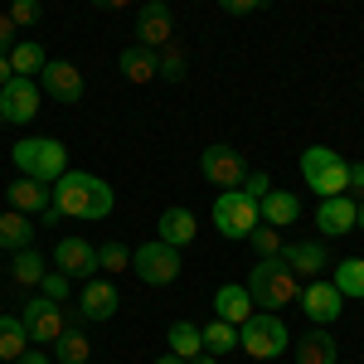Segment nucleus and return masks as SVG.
<instances>
[{
	"label": "nucleus",
	"mask_w": 364,
	"mask_h": 364,
	"mask_svg": "<svg viewBox=\"0 0 364 364\" xmlns=\"http://www.w3.org/2000/svg\"><path fill=\"white\" fill-rule=\"evenodd\" d=\"M54 209L63 219H107L117 209V195L102 175H87V170H63L54 185Z\"/></svg>",
	"instance_id": "nucleus-1"
},
{
	"label": "nucleus",
	"mask_w": 364,
	"mask_h": 364,
	"mask_svg": "<svg viewBox=\"0 0 364 364\" xmlns=\"http://www.w3.org/2000/svg\"><path fill=\"white\" fill-rule=\"evenodd\" d=\"M243 287H248V296H252V306H257V311H282V306H291V301H296L301 277H296L282 257H257Z\"/></svg>",
	"instance_id": "nucleus-2"
},
{
	"label": "nucleus",
	"mask_w": 364,
	"mask_h": 364,
	"mask_svg": "<svg viewBox=\"0 0 364 364\" xmlns=\"http://www.w3.org/2000/svg\"><path fill=\"white\" fill-rule=\"evenodd\" d=\"M10 161H15V170H20V175L39 180V185H54L58 175L68 170V146H63V141H54V136H25V141H15Z\"/></svg>",
	"instance_id": "nucleus-3"
},
{
	"label": "nucleus",
	"mask_w": 364,
	"mask_h": 364,
	"mask_svg": "<svg viewBox=\"0 0 364 364\" xmlns=\"http://www.w3.org/2000/svg\"><path fill=\"white\" fill-rule=\"evenodd\" d=\"M238 350H248L252 360H277L282 350H291V331H287L282 311H252L238 326Z\"/></svg>",
	"instance_id": "nucleus-4"
},
{
	"label": "nucleus",
	"mask_w": 364,
	"mask_h": 364,
	"mask_svg": "<svg viewBox=\"0 0 364 364\" xmlns=\"http://www.w3.org/2000/svg\"><path fill=\"white\" fill-rule=\"evenodd\" d=\"M180 267H185V262H180V248H170L161 238L132 248V272H136L146 287H170V282L180 277Z\"/></svg>",
	"instance_id": "nucleus-5"
},
{
	"label": "nucleus",
	"mask_w": 364,
	"mask_h": 364,
	"mask_svg": "<svg viewBox=\"0 0 364 364\" xmlns=\"http://www.w3.org/2000/svg\"><path fill=\"white\" fill-rule=\"evenodd\" d=\"M257 224H262V219H257V199H248L243 190H224V195L214 199V228L224 233L228 243H233V238L248 243V233Z\"/></svg>",
	"instance_id": "nucleus-6"
},
{
	"label": "nucleus",
	"mask_w": 364,
	"mask_h": 364,
	"mask_svg": "<svg viewBox=\"0 0 364 364\" xmlns=\"http://www.w3.org/2000/svg\"><path fill=\"white\" fill-rule=\"evenodd\" d=\"M199 175H204L209 185L238 190V185H243V175H248V161H243V151H238V146H204V156H199Z\"/></svg>",
	"instance_id": "nucleus-7"
},
{
	"label": "nucleus",
	"mask_w": 364,
	"mask_h": 364,
	"mask_svg": "<svg viewBox=\"0 0 364 364\" xmlns=\"http://www.w3.org/2000/svg\"><path fill=\"white\" fill-rule=\"evenodd\" d=\"M296 306L306 311V321H311V326H336V321H340V311H345V296L336 291V282L311 277L306 287L296 291Z\"/></svg>",
	"instance_id": "nucleus-8"
},
{
	"label": "nucleus",
	"mask_w": 364,
	"mask_h": 364,
	"mask_svg": "<svg viewBox=\"0 0 364 364\" xmlns=\"http://www.w3.org/2000/svg\"><path fill=\"white\" fill-rule=\"evenodd\" d=\"M34 112H39V83L34 78H10L0 87V122L25 127V122H34Z\"/></svg>",
	"instance_id": "nucleus-9"
},
{
	"label": "nucleus",
	"mask_w": 364,
	"mask_h": 364,
	"mask_svg": "<svg viewBox=\"0 0 364 364\" xmlns=\"http://www.w3.org/2000/svg\"><path fill=\"white\" fill-rule=\"evenodd\" d=\"M39 87L54 97V102H63V107H73L78 97H83V73H78V63H68V58H49L44 63V73H39Z\"/></svg>",
	"instance_id": "nucleus-10"
},
{
	"label": "nucleus",
	"mask_w": 364,
	"mask_h": 364,
	"mask_svg": "<svg viewBox=\"0 0 364 364\" xmlns=\"http://www.w3.org/2000/svg\"><path fill=\"white\" fill-rule=\"evenodd\" d=\"M20 321H25V331H29V340H34V345H54L58 331H63V301L34 296V301H25Z\"/></svg>",
	"instance_id": "nucleus-11"
},
{
	"label": "nucleus",
	"mask_w": 364,
	"mask_h": 364,
	"mask_svg": "<svg viewBox=\"0 0 364 364\" xmlns=\"http://www.w3.org/2000/svg\"><path fill=\"white\" fill-rule=\"evenodd\" d=\"M54 267L63 272L68 282H87L97 277V248L87 243V238H58L54 248Z\"/></svg>",
	"instance_id": "nucleus-12"
},
{
	"label": "nucleus",
	"mask_w": 364,
	"mask_h": 364,
	"mask_svg": "<svg viewBox=\"0 0 364 364\" xmlns=\"http://www.w3.org/2000/svg\"><path fill=\"white\" fill-rule=\"evenodd\" d=\"M117 306H122L117 282H107V277H87L83 282V291H78V316H83V321H112Z\"/></svg>",
	"instance_id": "nucleus-13"
},
{
	"label": "nucleus",
	"mask_w": 364,
	"mask_h": 364,
	"mask_svg": "<svg viewBox=\"0 0 364 364\" xmlns=\"http://www.w3.org/2000/svg\"><path fill=\"white\" fill-rule=\"evenodd\" d=\"M170 29H175V20H170L166 0H141V10H136V44L141 49L170 44Z\"/></svg>",
	"instance_id": "nucleus-14"
},
{
	"label": "nucleus",
	"mask_w": 364,
	"mask_h": 364,
	"mask_svg": "<svg viewBox=\"0 0 364 364\" xmlns=\"http://www.w3.org/2000/svg\"><path fill=\"white\" fill-rule=\"evenodd\" d=\"M277 257L287 262V267H291V272H296V277H306V282H311V277H321V272L336 262L326 243H287Z\"/></svg>",
	"instance_id": "nucleus-15"
},
{
	"label": "nucleus",
	"mask_w": 364,
	"mask_h": 364,
	"mask_svg": "<svg viewBox=\"0 0 364 364\" xmlns=\"http://www.w3.org/2000/svg\"><path fill=\"white\" fill-rule=\"evenodd\" d=\"M5 199H10V209H20V214H29V219H39V214L54 204V190L39 185V180H29V175H20V180L5 185Z\"/></svg>",
	"instance_id": "nucleus-16"
},
{
	"label": "nucleus",
	"mask_w": 364,
	"mask_h": 364,
	"mask_svg": "<svg viewBox=\"0 0 364 364\" xmlns=\"http://www.w3.org/2000/svg\"><path fill=\"white\" fill-rule=\"evenodd\" d=\"M291 350H296V364H340V340L326 326H311L301 340H291Z\"/></svg>",
	"instance_id": "nucleus-17"
},
{
	"label": "nucleus",
	"mask_w": 364,
	"mask_h": 364,
	"mask_svg": "<svg viewBox=\"0 0 364 364\" xmlns=\"http://www.w3.org/2000/svg\"><path fill=\"white\" fill-rule=\"evenodd\" d=\"M209 306H214V321H228V326H243L252 311H257V306H252V296H248V287H238V282H224V287L214 291Z\"/></svg>",
	"instance_id": "nucleus-18"
},
{
	"label": "nucleus",
	"mask_w": 364,
	"mask_h": 364,
	"mask_svg": "<svg viewBox=\"0 0 364 364\" xmlns=\"http://www.w3.org/2000/svg\"><path fill=\"white\" fill-rule=\"evenodd\" d=\"M257 219L272 228H287L301 219V199L291 195V190H267V195L257 199Z\"/></svg>",
	"instance_id": "nucleus-19"
},
{
	"label": "nucleus",
	"mask_w": 364,
	"mask_h": 364,
	"mask_svg": "<svg viewBox=\"0 0 364 364\" xmlns=\"http://www.w3.org/2000/svg\"><path fill=\"white\" fill-rule=\"evenodd\" d=\"M195 233H199L195 214H190V209H180V204H170L166 214L156 219V238H161V243H170V248H185V243H195Z\"/></svg>",
	"instance_id": "nucleus-20"
},
{
	"label": "nucleus",
	"mask_w": 364,
	"mask_h": 364,
	"mask_svg": "<svg viewBox=\"0 0 364 364\" xmlns=\"http://www.w3.org/2000/svg\"><path fill=\"white\" fill-rule=\"evenodd\" d=\"M316 228H321L326 238H340V233H350V228H355V199H350V195L321 199V209H316Z\"/></svg>",
	"instance_id": "nucleus-21"
},
{
	"label": "nucleus",
	"mask_w": 364,
	"mask_h": 364,
	"mask_svg": "<svg viewBox=\"0 0 364 364\" xmlns=\"http://www.w3.org/2000/svg\"><path fill=\"white\" fill-rule=\"evenodd\" d=\"M34 219H29V214H20V209H5V214H0V248L5 252H20V248H29V243H34Z\"/></svg>",
	"instance_id": "nucleus-22"
},
{
	"label": "nucleus",
	"mask_w": 364,
	"mask_h": 364,
	"mask_svg": "<svg viewBox=\"0 0 364 364\" xmlns=\"http://www.w3.org/2000/svg\"><path fill=\"white\" fill-rule=\"evenodd\" d=\"M117 68H122V78H127V83H156V49L132 44V49H122V54H117Z\"/></svg>",
	"instance_id": "nucleus-23"
},
{
	"label": "nucleus",
	"mask_w": 364,
	"mask_h": 364,
	"mask_svg": "<svg viewBox=\"0 0 364 364\" xmlns=\"http://www.w3.org/2000/svg\"><path fill=\"white\" fill-rule=\"evenodd\" d=\"M331 282H336V291L345 301H364V257H336Z\"/></svg>",
	"instance_id": "nucleus-24"
},
{
	"label": "nucleus",
	"mask_w": 364,
	"mask_h": 364,
	"mask_svg": "<svg viewBox=\"0 0 364 364\" xmlns=\"http://www.w3.org/2000/svg\"><path fill=\"white\" fill-rule=\"evenodd\" d=\"M29 350V331L20 316H5L0 311V364H15L20 355Z\"/></svg>",
	"instance_id": "nucleus-25"
},
{
	"label": "nucleus",
	"mask_w": 364,
	"mask_h": 364,
	"mask_svg": "<svg viewBox=\"0 0 364 364\" xmlns=\"http://www.w3.org/2000/svg\"><path fill=\"white\" fill-rule=\"evenodd\" d=\"M49 350H54V360H58V364H87V355H92V340H87L78 326H63V331H58V340L49 345Z\"/></svg>",
	"instance_id": "nucleus-26"
},
{
	"label": "nucleus",
	"mask_w": 364,
	"mask_h": 364,
	"mask_svg": "<svg viewBox=\"0 0 364 364\" xmlns=\"http://www.w3.org/2000/svg\"><path fill=\"white\" fill-rule=\"evenodd\" d=\"M44 63H49V54H44L39 39H20V44L10 49V68H15V78H34V73H44Z\"/></svg>",
	"instance_id": "nucleus-27"
},
{
	"label": "nucleus",
	"mask_w": 364,
	"mask_h": 364,
	"mask_svg": "<svg viewBox=\"0 0 364 364\" xmlns=\"http://www.w3.org/2000/svg\"><path fill=\"white\" fill-rule=\"evenodd\" d=\"M166 345H170L175 360H195L199 350H204V336H199L195 321H175V326L166 331Z\"/></svg>",
	"instance_id": "nucleus-28"
},
{
	"label": "nucleus",
	"mask_w": 364,
	"mask_h": 364,
	"mask_svg": "<svg viewBox=\"0 0 364 364\" xmlns=\"http://www.w3.org/2000/svg\"><path fill=\"white\" fill-rule=\"evenodd\" d=\"M199 336H204V350L219 355V360L238 350V326H228V321H209V326H199Z\"/></svg>",
	"instance_id": "nucleus-29"
},
{
	"label": "nucleus",
	"mask_w": 364,
	"mask_h": 364,
	"mask_svg": "<svg viewBox=\"0 0 364 364\" xmlns=\"http://www.w3.org/2000/svg\"><path fill=\"white\" fill-rule=\"evenodd\" d=\"M44 272H49V262H44L34 248H20V252H15V262H10V277L20 282V287H39Z\"/></svg>",
	"instance_id": "nucleus-30"
},
{
	"label": "nucleus",
	"mask_w": 364,
	"mask_h": 364,
	"mask_svg": "<svg viewBox=\"0 0 364 364\" xmlns=\"http://www.w3.org/2000/svg\"><path fill=\"white\" fill-rule=\"evenodd\" d=\"M340 161H345V156H340L336 146H306V151H301V175H306V185L321 180L326 170H336Z\"/></svg>",
	"instance_id": "nucleus-31"
},
{
	"label": "nucleus",
	"mask_w": 364,
	"mask_h": 364,
	"mask_svg": "<svg viewBox=\"0 0 364 364\" xmlns=\"http://www.w3.org/2000/svg\"><path fill=\"white\" fill-rule=\"evenodd\" d=\"M156 78L161 83H185V49L180 44H161L156 49Z\"/></svg>",
	"instance_id": "nucleus-32"
},
{
	"label": "nucleus",
	"mask_w": 364,
	"mask_h": 364,
	"mask_svg": "<svg viewBox=\"0 0 364 364\" xmlns=\"http://www.w3.org/2000/svg\"><path fill=\"white\" fill-rule=\"evenodd\" d=\"M311 195H316V199L350 195V161H340V166H336V170H326L321 180H311Z\"/></svg>",
	"instance_id": "nucleus-33"
},
{
	"label": "nucleus",
	"mask_w": 364,
	"mask_h": 364,
	"mask_svg": "<svg viewBox=\"0 0 364 364\" xmlns=\"http://www.w3.org/2000/svg\"><path fill=\"white\" fill-rule=\"evenodd\" d=\"M248 243H252V252H257V257H277V252L287 248V243H282V228H272V224H257L248 233Z\"/></svg>",
	"instance_id": "nucleus-34"
},
{
	"label": "nucleus",
	"mask_w": 364,
	"mask_h": 364,
	"mask_svg": "<svg viewBox=\"0 0 364 364\" xmlns=\"http://www.w3.org/2000/svg\"><path fill=\"white\" fill-rule=\"evenodd\" d=\"M97 267H102V272L132 267V248H127V243H102V248H97Z\"/></svg>",
	"instance_id": "nucleus-35"
},
{
	"label": "nucleus",
	"mask_w": 364,
	"mask_h": 364,
	"mask_svg": "<svg viewBox=\"0 0 364 364\" xmlns=\"http://www.w3.org/2000/svg\"><path fill=\"white\" fill-rule=\"evenodd\" d=\"M68 291H73V282L63 277L58 267H49V272H44V282H39V296H49V301H68Z\"/></svg>",
	"instance_id": "nucleus-36"
},
{
	"label": "nucleus",
	"mask_w": 364,
	"mask_h": 364,
	"mask_svg": "<svg viewBox=\"0 0 364 364\" xmlns=\"http://www.w3.org/2000/svg\"><path fill=\"white\" fill-rule=\"evenodd\" d=\"M39 15H44V10H39V0H15V5H10L15 29H34V25H39Z\"/></svg>",
	"instance_id": "nucleus-37"
},
{
	"label": "nucleus",
	"mask_w": 364,
	"mask_h": 364,
	"mask_svg": "<svg viewBox=\"0 0 364 364\" xmlns=\"http://www.w3.org/2000/svg\"><path fill=\"white\" fill-rule=\"evenodd\" d=\"M238 190H243V195H248V199H262V195H267V190H272V175H262V170H248Z\"/></svg>",
	"instance_id": "nucleus-38"
},
{
	"label": "nucleus",
	"mask_w": 364,
	"mask_h": 364,
	"mask_svg": "<svg viewBox=\"0 0 364 364\" xmlns=\"http://www.w3.org/2000/svg\"><path fill=\"white\" fill-rule=\"evenodd\" d=\"M20 44V29H15V20L10 15H0V54H10Z\"/></svg>",
	"instance_id": "nucleus-39"
},
{
	"label": "nucleus",
	"mask_w": 364,
	"mask_h": 364,
	"mask_svg": "<svg viewBox=\"0 0 364 364\" xmlns=\"http://www.w3.org/2000/svg\"><path fill=\"white\" fill-rule=\"evenodd\" d=\"M257 5H262V0H219V10H224V15H252Z\"/></svg>",
	"instance_id": "nucleus-40"
},
{
	"label": "nucleus",
	"mask_w": 364,
	"mask_h": 364,
	"mask_svg": "<svg viewBox=\"0 0 364 364\" xmlns=\"http://www.w3.org/2000/svg\"><path fill=\"white\" fill-rule=\"evenodd\" d=\"M350 199H364V161L350 166Z\"/></svg>",
	"instance_id": "nucleus-41"
},
{
	"label": "nucleus",
	"mask_w": 364,
	"mask_h": 364,
	"mask_svg": "<svg viewBox=\"0 0 364 364\" xmlns=\"http://www.w3.org/2000/svg\"><path fill=\"white\" fill-rule=\"evenodd\" d=\"M15 364H54V360H49V355H44V350L34 345V350H25V355H20V360H15Z\"/></svg>",
	"instance_id": "nucleus-42"
},
{
	"label": "nucleus",
	"mask_w": 364,
	"mask_h": 364,
	"mask_svg": "<svg viewBox=\"0 0 364 364\" xmlns=\"http://www.w3.org/2000/svg\"><path fill=\"white\" fill-rule=\"evenodd\" d=\"M10 78H15V68H10V54H0V87L10 83Z\"/></svg>",
	"instance_id": "nucleus-43"
},
{
	"label": "nucleus",
	"mask_w": 364,
	"mask_h": 364,
	"mask_svg": "<svg viewBox=\"0 0 364 364\" xmlns=\"http://www.w3.org/2000/svg\"><path fill=\"white\" fill-rule=\"evenodd\" d=\"M92 5H97V10H127L132 0H92Z\"/></svg>",
	"instance_id": "nucleus-44"
},
{
	"label": "nucleus",
	"mask_w": 364,
	"mask_h": 364,
	"mask_svg": "<svg viewBox=\"0 0 364 364\" xmlns=\"http://www.w3.org/2000/svg\"><path fill=\"white\" fill-rule=\"evenodd\" d=\"M185 364H219V355H209V350H199L195 360H185Z\"/></svg>",
	"instance_id": "nucleus-45"
},
{
	"label": "nucleus",
	"mask_w": 364,
	"mask_h": 364,
	"mask_svg": "<svg viewBox=\"0 0 364 364\" xmlns=\"http://www.w3.org/2000/svg\"><path fill=\"white\" fill-rule=\"evenodd\" d=\"M355 228H364V199H355Z\"/></svg>",
	"instance_id": "nucleus-46"
},
{
	"label": "nucleus",
	"mask_w": 364,
	"mask_h": 364,
	"mask_svg": "<svg viewBox=\"0 0 364 364\" xmlns=\"http://www.w3.org/2000/svg\"><path fill=\"white\" fill-rule=\"evenodd\" d=\"M156 364H185V360H175V355H161V360H156Z\"/></svg>",
	"instance_id": "nucleus-47"
}]
</instances>
